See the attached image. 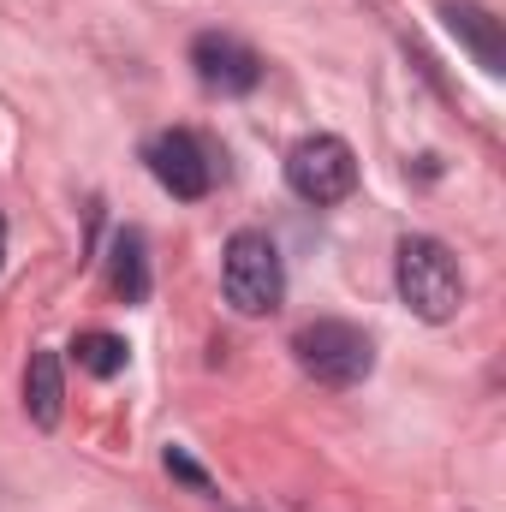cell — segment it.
<instances>
[{
    "label": "cell",
    "instance_id": "8fae6325",
    "mask_svg": "<svg viewBox=\"0 0 506 512\" xmlns=\"http://www.w3.org/2000/svg\"><path fill=\"white\" fill-rule=\"evenodd\" d=\"M167 471H173V477H185V483H191V489H203V495L215 489V483L203 477V465H197V459H191L185 447H167Z\"/></svg>",
    "mask_w": 506,
    "mask_h": 512
},
{
    "label": "cell",
    "instance_id": "3957f363",
    "mask_svg": "<svg viewBox=\"0 0 506 512\" xmlns=\"http://www.w3.org/2000/svg\"><path fill=\"white\" fill-rule=\"evenodd\" d=\"M221 292H227V304L239 310V316H268V310H280V298H286V262H280V245L268 239V233H233L227 239V256H221Z\"/></svg>",
    "mask_w": 506,
    "mask_h": 512
},
{
    "label": "cell",
    "instance_id": "9c48e42d",
    "mask_svg": "<svg viewBox=\"0 0 506 512\" xmlns=\"http://www.w3.org/2000/svg\"><path fill=\"white\" fill-rule=\"evenodd\" d=\"M108 280H114V292L126 304H143L149 298V245H143L137 227H120L114 233V245H108Z\"/></svg>",
    "mask_w": 506,
    "mask_h": 512
},
{
    "label": "cell",
    "instance_id": "7a4b0ae2",
    "mask_svg": "<svg viewBox=\"0 0 506 512\" xmlns=\"http://www.w3.org/2000/svg\"><path fill=\"white\" fill-rule=\"evenodd\" d=\"M292 358H298V370H304L310 382L358 387L370 370H376V340H370L358 322L322 316V322H304V328L292 334Z\"/></svg>",
    "mask_w": 506,
    "mask_h": 512
},
{
    "label": "cell",
    "instance_id": "5b68a950",
    "mask_svg": "<svg viewBox=\"0 0 506 512\" xmlns=\"http://www.w3.org/2000/svg\"><path fill=\"white\" fill-rule=\"evenodd\" d=\"M149 173H155V185H161L167 197H179V203H197V197H209V185H215V161H209L203 137H191V131H161V137L149 143Z\"/></svg>",
    "mask_w": 506,
    "mask_h": 512
},
{
    "label": "cell",
    "instance_id": "30bf717a",
    "mask_svg": "<svg viewBox=\"0 0 506 512\" xmlns=\"http://www.w3.org/2000/svg\"><path fill=\"white\" fill-rule=\"evenodd\" d=\"M72 358H78L84 376L108 382V376H120V370L131 364V346L120 340V334H108V328H84V334L72 340Z\"/></svg>",
    "mask_w": 506,
    "mask_h": 512
},
{
    "label": "cell",
    "instance_id": "ba28073f",
    "mask_svg": "<svg viewBox=\"0 0 506 512\" xmlns=\"http://www.w3.org/2000/svg\"><path fill=\"white\" fill-rule=\"evenodd\" d=\"M66 405V376H60V352H30L24 364V417L36 429H54Z\"/></svg>",
    "mask_w": 506,
    "mask_h": 512
},
{
    "label": "cell",
    "instance_id": "52a82bcc",
    "mask_svg": "<svg viewBox=\"0 0 506 512\" xmlns=\"http://www.w3.org/2000/svg\"><path fill=\"white\" fill-rule=\"evenodd\" d=\"M441 18H447V30L471 48V60L489 72V78H501L506 72V36H501V18L489 12V6H477V0H447L441 6Z\"/></svg>",
    "mask_w": 506,
    "mask_h": 512
},
{
    "label": "cell",
    "instance_id": "8992f818",
    "mask_svg": "<svg viewBox=\"0 0 506 512\" xmlns=\"http://www.w3.org/2000/svg\"><path fill=\"white\" fill-rule=\"evenodd\" d=\"M191 66H197L203 90H215V96H251L262 84V60L239 36H221V30H203L191 42Z\"/></svg>",
    "mask_w": 506,
    "mask_h": 512
},
{
    "label": "cell",
    "instance_id": "6da1fadb",
    "mask_svg": "<svg viewBox=\"0 0 506 512\" xmlns=\"http://www.w3.org/2000/svg\"><path fill=\"white\" fill-rule=\"evenodd\" d=\"M393 286H399L405 310L423 316V322H453L459 304H465V268H459V256L447 251L441 239H429V233L399 239V251H393Z\"/></svg>",
    "mask_w": 506,
    "mask_h": 512
},
{
    "label": "cell",
    "instance_id": "7c38bea8",
    "mask_svg": "<svg viewBox=\"0 0 506 512\" xmlns=\"http://www.w3.org/2000/svg\"><path fill=\"white\" fill-rule=\"evenodd\" d=\"M0 262H6V221H0Z\"/></svg>",
    "mask_w": 506,
    "mask_h": 512
},
{
    "label": "cell",
    "instance_id": "277c9868",
    "mask_svg": "<svg viewBox=\"0 0 506 512\" xmlns=\"http://www.w3.org/2000/svg\"><path fill=\"white\" fill-rule=\"evenodd\" d=\"M286 185H292V197H304V203H316V209L346 203V197L358 191V155H352V143L334 137V131L304 137V143L286 155Z\"/></svg>",
    "mask_w": 506,
    "mask_h": 512
}]
</instances>
